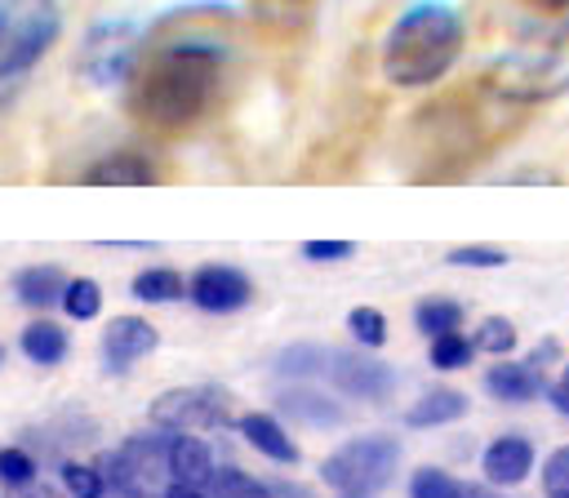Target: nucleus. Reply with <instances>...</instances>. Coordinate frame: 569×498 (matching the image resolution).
Segmentation results:
<instances>
[{
	"label": "nucleus",
	"mask_w": 569,
	"mask_h": 498,
	"mask_svg": "<svg viewBox=\"0 0 569 498\" xmlns=\"http://www.w3.org/2000/svg\"><path fill=\"white\" fill-rule=\"evenodd\" d=\"M222 58V44L200 36H178L142 49L124 80V111L151 133L196 129L218 102Z\"/></svg>",
	"instance_id": "obj_1"
},
{
	"label": "nucleus",
	"mask_w": 569,
	"mask_h": 498,
	"mask_svg": "<svg viewBox=\"0 0 569 498\" xmlns=\"http://www.w3.org/2000/svg\"><path fill=\"white\" fill-rule=\"evenodd\" d=\"M462 44H467V27L453 4L440 0L409 4L382 40V80L396 89H431L453 71Z\"/></svg>",
	"instance_id": "obj_2"
},
{
	"label": "nucleus",
	"mask_w": 569,
	"mask_h": 498,
	"mask_svg": "<svg viewBox=\"0 0 569 498\" xmlns=\"http://www.w3.org/2000/svg\"><path fill=\"white\" fill-rule=\"evenodd\" d=\"M485 89L502 102H551L569 93V18L498 53L485 71Z\"/></svg>",
	"instance_id": "obj_3"
},
{
	"label": "nucleus",
	"mask_w": 569,
	"mask_h": 498,
	"mask_svg": "<svg viewBox=\"0 0 569 498\" xmlns=\"http://www.w3.org/2000/svg\"><path fill=\"white\" fill-rule=\"evenodd\" d=\"M62 36L58 0H0V107L31 80Z\"/></svg>",
	"instance_id": "obj_4"
},
{
	"label": "nucleus",
	"mask_w": 569,
	"mask_h": 498,
	"mask_svg": "<svg viewBox=\"0 0 569 498\" xmlns=\"http://www.w3.org/2000/svg\"><path fill=\"white\" fill-rule=\"evenodd\" d=\"M396 462H400V445L391 436H356L320 462V476L338 494H378L396 476Z\"/></svg>",
	"instance_id": "obj_5"
},
{
	"label": "nucleus",
	"mask_w": 569,
	"mask_h": 498,
	"mask_svg": "<svg viewBox=\"0 0 569 498\" xmlns=\"http://www.w3.org/2000/svg\"><path fill=\"white\" fill-rule=\"evenodd\" d=\"M107 485L116 494H164L173 485L169 476V436H133L107 458Z\"/></svg>",
	"instance_id": "obj_6"
},
{
	"label": "nucleus",
	"mask_w": 569,
	"mask_h": 498,
	"mask_svg": "<svg viewBox=\"0 0 569 498\" xmlns=\"http://www.w3.org/2000/svg\"><path fill=\"white\" fill-rule=\"evenodd\" d=\"M151 422L164 431H196V427H222L227 409L222 396L209 387H173L164 396H156L151 405Z\"/></svg>",
	"instance_id": "obj_7"
},
{
	"label": "nucleus",
	"mask_w": 569,
	"mask_h": 498,
	"mask_svg": "<svg viewBox=\"0 0 569 498\" xmlns=\"http://www.w3.org/2000/svg\"><path fill=\"white\" fill-rule=\"evenodd\" d=\"M138 62V49H133V31L120 27V22H102L89 31L84 40V53H80V67L93 84H111V80H129Z\"/></svg>",
	"instance_id": "obj_8"
},
{
	"label": "nucleus",
	"mask_w": 569,
	"mask_h": 498,
	"mask_svg": "<svg viewBox=\"0 0 569 498\" xmlns=\"http://www.w3.org/2000/svg\"><path fill=\"white\" fill-rule=\"evenodd\" d=\"M187 293L196 307L204 311H240L253 298V280L227 262H204L196 267V276L187 280Z\"/></svg>",
	"instance_id": "obj_9"
},
{
	"label": "nucleus",
	"mask_w": 569,
	"mask_h": 498,
	"mask_svg": "<svg viewBox=\"0 0 569 498\" xmlns=\"http://www.w3.org/2000/svg\"><path fill=\"white\" fill-rule=\"evenodd\" d=\"M329 378H333L338 391L360 396V400H387L391 387H396V374L382 360H365V356H351V351L329 356Z\"/></svg>",
	"instance_id": "obj_10"
},
{
	"label": "nucleus",
	"mask_w": 569,
	"mask_h": 498,
	"mask_svg": "<svg viewBox=\"0 0 569 498\" xmlns=\"http://www.w3.org/2000/svg\"><path fill=\"white\" fill-rule=\"evenodd\" d=\"M480 471H485L489 485H498V489H516V485H525L529 471H533V445H529L525 436L507 431V436H498V440L485 445V454H480Z\"/></svg>",
	"instance_id": "obj_11"
},
{
	"label": "nucleus",
	"mask_w": 569,
	"mask_h": 498,
	"mask_svg": "<svg viewBox=\"0 0 569 498\" xmlns=\"http://www.w3.org/2000/svg\"><path fill=\"white\" fill-rule=\"evenodd\" d=\"M151 347H156V325H147L142 316H116L102 329V356H107L111 369H129Z\"/></svg>",
	"instance_id": "obj_12"
},
{
	"label": "nucleus",
	"mask_w": 569,
	"mask_h": 498,
	"mask_svg": "<svg viewBox=\"0 0 569 498\" xmlns=\"http://www.w3.org/2000/svg\"><path fill=\"white\" fill-rule=\"evenodd\" d=\"M151 182H156V165L138 151H116L84 169V187H151Z\"/></svg>",
	"instance_id": "obj_13"
},
{
	"label": "nucleus",
	"mask_w": 569,
	"mask_h": 498,
	"mask_svg": "<svg viewBox=\"0 0 569 498\" xmlns=\"http://www.w3.org/2000/svg\"><path fill=\"white\" fill-rule=\"evenodd\" d=\"M169 476H173L178 485H196V489L213 485L209 445L196 440V436H187V431H173V436H169Z\"/></svg>",
	"instance_id": "obj_14"
},
{
	"label": "nucleus",
	"mask_w": 569,
	"mask_h": 498,
	"mask_svg": "<svg viewBox=\"0 0 569 498\" xmlns=\"http://www.w3.org/2000/svg\"><path fill=\"white\" fill-rule=\"evenodd\" d=\"M485 391L493 400H507V405H525L542 391V374L533 365H516V360H502L485 374Z\"/></svg>",
	"instance_id": "obj_15"
},
{
	"label": "nucleus",
	"mask_w": 569,
	"mask_h": 498,
	"mask_svg": "<svg viewBox=\"0 0 569 498\" xmlns=\"http://www.w3.org/2000/svg\"><path fill=\"white\" fill-rule=\"evenodd\" d=\"M240 436H244L258 454H267L271 462H289V467L298 462V445L289 440V431H284L271 414H244V418H240Z\"/></svg>",
	"instance_id": "obj_16"
},
{
	"label": "nucleus",
	"mask_w": 569,
	"mask_h": 498,
	"mask_svg": "<svg viewBox=\"0 0 569 498\" xmlns=\"http://www.w3.org/2000/svg\"><path fill=\"white\" fill-rule=\"evenodd\" d=\"M462 414H467V396L453 391V387H436V391H427L409 405L405 422L409 427H445V422H458Z\"/></svg>",
	"instance_id": "obj_17"
},
{
	"label": "nucleus",
	"mask_w": 569,
	"mask_h": 498,
	"mask_svg": "<svg viewBox=\"0 0 569 498\" xmlns=\"http://www.w3.org/2000/svg\"><path fill=\"white\" fill-rule=\"evenodd\" d=\"M13 293L27 302V307H53V302H62V293H67V276L58 271V267H27V271H18V280H13Z\"/></svg>",
	"instance_id": "obj_18"
},
{
	"label": "nucleus",
	"mask_w": 569,
	"mask_h": 498,
	"mask_svg": "<svg viewBox=\"0 0 569 498\" xmlns=\"http://www.w3.org/2000/svg\"><path fill=\"white\" fill-rule=\"evenodd\" d=\"M22 356L31 365H58L67 356V333L53 320H31L22 329Z\"/></svg>",
	"instance_id": "obj_19"
},
{
	"label": "nucleus",
	"mask_w": 569,
	"mask_h": 498,
	"mask_svg": "<svg viewBox=\"0 0 569 498\" xmlns=\"http://www.w3.org/2000/svg\"><path fill=\"white\" fill-rule=\"evenodd\" d=\"M316 0H249L253 18L267 27V31H298L307 22Z\"/></svg>",
	"instance_id": "obj_20"
},
{
	"label": "nucleus",
	"mask_w": 569,
	"mask_h": 498,
	"mask_svg": "<svg viewBox=\"0 0 569 498\" xmlns=\"http://www.w3.org/2000/svg\"><path fill=\"white\" fill-rule=\"evenodd\" d=\"M182 293H187V280L173 267H147L133 276V298H142V302H173Z\"/></svg>",
	"instance_id": "obj_21"
},
{
	"label": "nucleus",
	"mask_w": 569,
	"mask_h": 498,
	"mask_svg": "<svg viewBox=\"0 0 569 498\" xmlns=\"http://www.w3.org/2000/svg\"><path fill=\"white\" fill-rule=\"evenodd\" d=\"M413 325H418L427 338L453 333V329H462V307L449 302V298H422V302L413 307Z\"/></svg>",
	"instance_id": "obj_22"
},
{
	"label": "nucleus",
	"mask_w": 569,
	"mask_h": 498,
	"mask_svg": "<svg viewBox=\"0 0 569 498\" xmlns=\"http://www.w3.org/2000/svg\"><path fill=\"white\" fill-rule=\"evenodd\" d=\"M280 405H284L293 418H307V422H316V427H333V422H342V409H338V405H329L320 391H307V387L284 391V396H280Z\"/></svg>",
	"instance_id": "obj_23"
},
{
	"label": "nucleus",
	"mask_w": 569,
	"mask_h": 498,
	"mask_svg": "<svg viewBox=\"0 0 569 498\" xmlns=\"http://www.w3.org/2000/svg\"><path fill=\"white\" fill-rule=\"evenodd\" d=\"M471 485L453 480L445 467H418L409 476V498H467Z\"/></svg>",
	"instance_id": "obj_24"
},
{
	"label": "nucleus",
	"mask_w": 569,
	"mask_h": 498,
	"mask_svg": "<svg viewBox=\"0 0 569 498\" xmlns=\"http://www.w3.org/2000/svg\"><path fill=\"white\" fill-rule=\"evenodd\" d=\"M209 494H213V498H276L271 485H262V480H253V476H244V471H236V467H218Z\"/></svg>",
	"instance_id": "obj_25"
},
{
	"label": "nucleus",
	"mask_w": 569,
	"mask_h": 498,
	"mask_svg": "<svg viewBox=\"0 0 569 498\" xmlns=\"http://www.w3.org/2000/svg\"><path fill=\"white\" fill-rule=\"evenodd\" d=\"M62 311H67L71 320H93V316L102 311V289H98L93 280H84V276L67 280V293H62Z\"/></svg>",
	"instance_id": "obj_26"
},
{
	"label": "nucleus",
	"mask_w": 569,
	"mask_h": 498,
	"mask_svg": "<svg viewBox=\"0 0 569 498\" xmlns=\"http://www.w3.org/2000/svg\"><path fill=\"white\" fill-rule=\"evenodd\" d=\"M471 356H476V342H471L467 333H458V329L431 338V365H436V369H467Z\"/></svg>",
	"instance_id": "obj_27"
},
{
	"label": "nucleus",
	"mask_w": 569,
	"mask_h": 498,
	"mask_svg": "<svg viewBox=\"0 0 569 498\" xmlns=\"http://www.w3.org/2000/svg\"><path fill=\"white\" fill-rule=\"evenodd\" d=\"M347 329H351V338L360 347H382L387 342V320H382L378 307H351L347 311Z\"/></svg>",
	"instance_id": "obj_28"
},
{
	"label": "nucleus",
	"mask_w": 569,
	"mask_h": 498,
	"mask_svg": "<svg viewBox=\"0 0 569 498\" xmlns=\"http://www.w3.org/2000/svg\"><path fill=\"white\" fill-rule=\"evenodd\" d=\"M329 351H320L316 342H298V347H289L284 356H280V374H289V378H302V374H325L329 365Z\"/></svg>",
	"instance_id": "obj_29"
},
{
	"label": "nucleus",
	"mask_w": 569,
	"mask_h": 498,
	"mask_svg": "<svg viewBox=\"0 0 569 498\" xmlns=\"http://www.w3.org/2000/svg\"><path fill=\"white\" fill-rule=\"evenodd\" d=\"M471 342H476V351H489V356H507V351L516 347V325H511V320H502V316H489Z\"/></svg>",
	"instance_id": "obj_30"
},
{
	"label": "nucleus",
	"mask_w": 569,
	"mask_h": 498,
	"mask_svg": "<svg viewBox=\"0 0 569 498\" xmlns=\"http://www.w3.org/2000/svg\"><path fill=\"white\" fill-rule=\"evenodd\" d=\"M62 485H67L71 498H102L107 494V476L84 467V462H67L62 467Z\"/></svg>",
	"instance_id": "obj_31"
},
{
	"label": "nucleus",
	"mask_w": 569,
	"mask_h": 498,
	"mask_svg": "<svg viewBox=\"0 0 569 498\" xmlns=\"http://www.w3.org/2000/svg\"><path fill=\"white\" fill-rule=\"evenodd\" d=\"M0 480H4L9 489L31 485V480H36V462H31V454H22V449H0Z\"/></svg>",
	"instance_id": "obj_32"
},
{
	"label": "nucleus",
	"mask_w": 569,
	"mask_h": 498,
	"mask_svg": "<svg viewBox=\"0 0 569 498\" xmlns=\"http://www.w3.org/2000/svg\"><path fill=\"white\" fill-rule=\"evenodd\" d=\"M445 262L449 267H507V253L489 249V245H458V249H449Z\"/></svg>",
	"instance_id": "obj_33"
},
{
	"label": "nucleus",
	"mask_w": 569,
	"mask_h": 498,
	"mask_svg": "<svg viewBox=\"0 0 569 498\" xmlns=\"http://www.w3.org/2000/svg\"><path fill=\"white\" fill-rule=\"evenodd\" d=\"M542 489L547 494H569V445L551 449L542 462Z\"/></svg>",
	"instance_id": "obj_34"
},
{
	"label": "nucleus",
	"mask_w": 569,
	"mask_h": 498,
	"mask_svg": "<svg viewBox=\"0 0 569 498\" xmlns=\"http://www.w3.org/2000/svg\"><path fill=\"white\" fill-rule=\"evenodd\" d=\"M351 240H307L302 245V258H311V262H338V258H351Z\"/></svg>",
	"instance_id": "obj_35"
},
{
	"label": "nucleus",
	"mask_w": 569,
	"mask_h": 498,
	"mask_svg": "<svg viewBox=\"0 0 569 498\" xmlns=\"http://www.w3.org/2000/svg\"><path fill=\"white\" fill-rule=\"evenodd\" d=\"M547 396H551V405L569 418V387H565V382H556V387H547Z\"/></svg>",
	"instance_id": "obj_36"
},
{
	"label": "nucleus",
	"mask_w": 569,
	"mask_h": 498,
	"mask_svg": "<svg viewBox=\"0 0 569 498\" xmlns=\"http://www.w3.org/2000/svg\"><path fill=\"white\" fill-rule=\"evenodd\" d=\"M164 498H204V489H196V485H178V480H173V485L164 489Z\"/></svg>",
	"instance_id": "obj_37"
},
{
	"label": "nucleus",
	"mask_w": 569,
	"mask_h": 498,
	"mask_svg": "<svg viewBox=\"0 0 569 498\" xmlns=\"http://www.w3.org/2000/svg\"><path fill=\"white\" fill-rule=\"evenodd\" d=\"M276 498H316L307 485H276Z\"/></svg>",
	"instance_id": "obj_38"
},
{
	"label": "nucleus",
	"mask_w": 569,
	"mask_h": 498,
	"mask_svg": "<svg viewBox=\"0 0 569 498\" xmlns=\"http://www.w3.org/2000/svg\"><path fill=\"white\" fill-rule=\"evenodd\" d=\"M538 13H569V0H529Z\"/></svg>",
	"instance_id": "obj_39"
},
{
	"label": "nucleus",
	"mask_w": 569,
	"mask_h": 498,
	"mask_svg": "<svg viewBox=\"0 0 569 498\" xmlns=\"http://www.w3.org/2000/svg\"><path fill=\"white\" fill-rule=\"evenodd\" d=\"M18 498H58L53 489H44V485H22L18 489Z\"/></svg>",
	"instance_id": "obj_40"
},
{
	"label": "nucleus",
	"mask_w": 569,
	"mask_h": 498,
	"mask_svg": "<svg viewBox=\"0 0 569 498\" xmlns=\"http://www.w3.org/2000/svg\"><path fill=\"white\" fill-rule=\"evenodd\" d=\"M129 498H164V494H129Z\"/></svg>",
	"instance_id": "obj_41"
},
{
	"label": "nucleus",
	"mask_w": 569,
	"mask_h": 498,
	"mask_svg": "<svg viewBox=\"0 0 569 498\" xmlns=\"http://www.w3.org/2000/svg\"><path fill=\"white\" fill-rule=\"evenodd\" d=\"M560 382H565V387H569V365H565V374H560Z\"/></svg>",
	"instance_id": "obj_42"
},
{
	"label": "nucleus",
	"mask_w": 569,
	"mask_h": 498,
	"mask_svg": "<svg viewBox=\"0 0 569 498\" xmlns=\"http://www.w3.org/2000/svg\"><path fill=\"white\" fill-rule=\"evenodd\" d=\"M342 498H369V494H342Z\"/></svg>",
	"instance_id": "obj_43"
},
{
	"label": "nucleus",
	"mask_w": 569,
	"mask_h": 498,
	"mask_svg": "<svg viewBox=\"0 0 569 498\" xmlns=\"http://www.w3.org/2000/svg\"><path fill=\"white\" fill-rule=\"evenodd\" d=\"M547 498H569V494H547Z\"/></svg>",
	"instance_id": "obj_44"
},
{
	"label": "nucleus",
	"mask_w": 569,
	"mask_h": 498,
	"mask_svg": "<svg viewBox=\"0 0 569 498\" xmlns=\"http://www.w3.org/2000/svg\"><path fill=\"white\" fill-rule=\"evenodd\" d=\"M0 365H4V342H0Z\"/></svg>",
	"instance_id": "obj_45"
}]
</instances>
